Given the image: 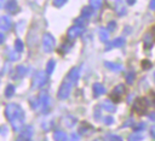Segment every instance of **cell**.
Here are the masks:
<instances>
[{
    "instance_id": "6da1fadb",
    "label": "cell",
    "mask_w": 155,
    "mask_h": 141,
    "mask_svg": "<svg viewBox=\"0 0 155 141\" xmlns=\"http://www.w3.org/2000/svg\"><path fill=\"white\" fill-rule=\"evenodd\" d=\"M5 113L7 119L10 121L12 129L15 131H19L24 123V112L17 104H8L5 108Z\"/></svg>"
},
{
    "instance_id": "7a4b0ae2",
    "label": "cell",
    "mask_w": 155,
    "mask_h": 141,
    "mask_svg": "<svg viewBox=\"0 0 155 141\" xmlns=\"http://www.w3.org/2000/svg\"><path fill=\"white\" fill-rule=\"evenodd\" d=\"M73 82L70 81V80H68L67 77H65V80L63 81V83L61 84V87H59V90H58V98L59 99H67L68 96H69V94H70V92H71V87H73Z\"/></svg>"
},
{
    "instance_id": "3957f363",
    "label": "cell",
    "mask_w": 155,
    "mask_h": 141,
    "mask_svg": "<svg viewBox=\"0 0 155 141\" xmlns=\"http://www.w3.org/2000/svg\"><path fill=\"white\" fill-rule=\"evenodd\" d=\"M148 106H149V104H148L147 98H138L133 104V111L137 112L138 114H144L147 112Z\"/></svg>"
},
{
    "instance_id": "277c9868",
    "label": "cell",
    "mask_w": 155,
    "mask_h": 141,
    "mask_svg": "<svg viewBox=\"0 0 155 141\" xmlns=\"http://www.w3.org/2000/svg\"><path fill=\"white\" fill-rule=\"evenodd\" d=\"M54 45H56V41H54V37L48 34V33H45L44 36H42V47H44V51L45 52H52L53 48H54Z\"/></svg>"
},
{
    "instance_id": "5b68a950",
    "label": "cell",
    "mask_w": 155,
    "mask_h": 141,
    "mask_svg": "<svg viewBox=\"0 0 155 141\" xmlns=\"http://www.w3.org/2000/svg\"><path fill=\"white\" fill-rule=\"evenodd\" d=\"M47 82V74L44 71H39L33 80V88H40Z\"/></svg>"
},
{
    "instance_id": "8992f818",
    "label": "cell",
    "mask_w": 155,
    "mask_h": 141,
    "mask_svg": "<svg viewBox=\"0 0 155 141\" xmlns=\"http://www.w3.org/2000/svg\"><path fill=\"white\" fill-rule=\"evenodd\" d=\"M125 94H126V88H125V86H124V84H119V86H116V87L113 89V92H111V94H110V98L116 102V101H120L121 98H122Z\"/></svg>"
},
{
    "instance_id": "52a82bcc",
    "label": "cell",
    "mask_w": 155,
    "mask_h": 141,
    "mask_svg": "<svg viewBox=\"0 0 155 141\" xmlns=\"http://www.w3.org/2000/svg\"><path fill=\"white\" fill-rule=\"evenodd\" d=\"M84 33V27H80V25H73L68 29L67 31V36L69 40H75L78 36H80L81 34Z\"/></svg>"
},
{
    "instance_id": "ba28073f",
    "label": "cell",
    "mask_w": 155,
    "mask_h": 141,
    "mask_svg": "<svg viewBox=\"0 0 155 141\" xmlns=\"http://www.w3.org/2000/svg\"><path fill=\"white\" fill-rule=\"evenodd\" d=\"M48 105H50V98H48V95L44 92V93H41L40 96H39V106H38V108H40L44 113H46L47 110H48Z\"/></svg>"
},
{
    "instance_id": "9c48e42d",
    "label": "cell",
    "mask_w": 155,
    "mask_h": 141,
    "mask_svg": "<svg viewBox=\"0 0 155 141\" xmlns=\"http://www.w3.org/2000/svg\"><path fill=\"white\" fill-rule=\"evenodd\" d=\"M31 135H33V128L28 125V127H25V128L21 131V135H19V137L17 139V141H28V140H30Z\"/></svg>"
},
{
    "instance_id": "30bf717a",
    "label": "cell",
    "mask_w": 155,
    "mask_h": 141,
    "mask_svg": "<svg viewBox=\"0 0 155 141\" xmlns=\"http://www.w3.org/2000/svg\"><path fill=\"white\" fill-rule=\"evenodd\" d=\"M0 29L2 33L11 29V19L8 16H1L0 17Z\"/></svg>"
},
{
    "instance_id": "8fae6325",
    "label": "cell",
    "mask_w": 155,
    "mask_h": 141,
    "mask_svg": "<svg viewBox=\"0 0 155 141\" xmlns=\"http://www.w3.org/2000/svg\"><path fill=\"white\" fill-rule=\"evenodd\" d=\"M79 76H80V67L75 66V67H73V69H71V70L68 72L67 78H68V80H70L73 83H75V82H78Z\"/></svg>"
},
{
    "instance_id": "7c38bea8",
    "label": "cell",
    "mask_w": 155,
    "mask_h": 141,
    "mask_svg": "<svg viewBox=\"0 0 155 141\" xmlns=\"http://www.w3.org/2000/svg\"><path fill=\"white\" fill-rule=\"evenodd\" d=\"M5 10L8 13H16L18 11V4L16 0H7V2L5 4Z\"/></svg>"
},
{
    "instance_id": "4fadbf2b",
    "label": "cell",
    "mask_w": 155,
    "mask_h": 141,
    "mask_svg": "<svg viewBox=\"0 0 155 141\" xmlns=\"http://www.w3.org/2000/svg\"><path fill=\"white\" fill-rule=\"evenodd\" d=\"M125 39L124 37H116L111 43H109L107 47H105V51H109V49H111L113 47H122L124 45H125Z\"/></svg>"
},
{
    "instance_id": "5bb4252c",
    "label": "cell",
    "mask_w": 155,
    "mask_h": 141,
    "mask_svg": "<svg viewBox=\"0 0 155 141\" xmlns=\"http://www.w3.org/2000/svg\"><path fill=\"white\" fill-rule=\"evenodd\" d=\"M104 65H105V67H108L109 70H111L114 72H120L124 69L121 64H116V63H111V61H105Z\"/></svg>"
},
{
    "instance_id": "9a60e30c",
    "label": "cell",
    "mask_w": 155,
    "mask_h": 141,
    "mask_svg": "<svg viewBox=\"0 0 155 141\" xmlns=\"http://www.w3.org/2000/svg\"><path fill=\"white\" fill-rule=\"evenodd\" d=\"M93 93H94V96H99V95H103L105 93V88L102 83H94L93 84Z\"/></svg>"
},
{
    "instance_id": "2e32d148",
    "label": "cell",
    "mask_w": 155,
    "mask_h": 141,
    "mask_svg": "<svg viewBox=\"0 0 155 141\" xmlns=\"http://www.w3.org/2000/svg\"><path fill=\"white\" fill-rule=\"evenodd\" d=\"M53 139L54 141H68V136L64 131H61V130H57L54 131L53 134Z\"/></svg>"
},
{
    "instance_id": "e0dca14e",
    "label": "cell",
    "mask_w": 155,
    "mask_h": 141,
    "mask_svg": "<svg viewBox=\"0 0 155 141\" xmlns=\"http://www.w3.org/2000/svg\"><path fill=\"white\" fill-rule=\"evenodd\" d=\"M98 35H99L101 41L107 42L108 39H109V30L105 29V28H99V30H98Z\"/></svg>"
},
{
    "instance_id": "ac0fdd59",
    "label": "cell",
    "mask_w": 155,
    "mask_h": 141,
    "mask_svg": "<svg viewBox=\"0 0 155 141\" xmlns=\"http://www.w3.org/2000/svg\"><path fill=\"white\" fill-rule=\"evenodd\" d=\"M102 107L104 110H107V112H114L115 111V105L110 100H104L102 102Z\"/></svg>"
},
{
    "instance_id": "d6986e66",
    "label": "cell",
    "mask_w": 155,
    "mask_h": 141,
    "mask_svg": "<svg viewBox=\"0 0 155 141\" xmlns=\"http://www.w3.org/2000/svg\"><path fill=\"white\" fill-rule=\"evenodd\" d=\"M143 42H144V47L145 48H150L153 46V42H154L151 34H145L144 37H143Z\"/></svg>"
},
{
    "instance_id": "ffe728a7",
    "label": "cell",
    "mask_w": 155,
    "mask_h": 141,
    "mask_svg": "<svg viewBox=\"0 0 155 141\" xmlns=\"http://www.w3.org/2000/svg\"><path fill=\"white\" fill-rule=\"evenodd\" d=\"M143 137H144V136H143V134H142L140 131H134L133 134L130 135L128 141H142Z\"/></svg>"
},
{
    "instance_id": "44dd1931",
    "label": "cell",
    "mask_w": 155,
    "mask_h": 141,
    "mask_svg": "<svg viewBox=\"0 0 155 141\" xmlns=\"http://www.w3.org/2000/svg\"><path fill=\"white\" fill-rule=\"evenodd\" d=\"M92 11H93V8H92L91 6H88V7L86 6V7H84V8L81 10V17L88 19V18L91 17V14H92Z\"/></svg>"
},
{
    "instance_id": "7402d4cb",
    "label": "cell",
    "mask_w": 155,
    "mask_h": 141,
    "mask_svg": "<svg viewBox=\"0 0 155 141\" xmlns=\"http://www.w3.org/2000/svg\"><path fill=\"white\" fill-rule=\"evenodd\" d=\"M16 72H17V75H18L19 77H23V76H25V75L28 74V67L24 66V65H18V66L16 67Z\"/></svg>"
},
{
    "instance_id": "603a6c76",
    "label": "cell",
    "mask_w": 155,
    "mask_h": 141,
    "mask_svg": "<svg viewBox=\"0 0 155 141\" xmlns=\"http://www.w3.org/2000/svg\"><path fill=\"white\" fill-rule=\"evenodd\" d=\"M75 123H76V119H75L74 117H71V116H67V117L64 118V124H65V127H68V128H71L73 125H75Z\"/></svg>"
},
{
    "instance_id": "cb8c5ba5",
    "label": "cell",
    "mask_w": 155,
    "mask_h": 141,
    "mask_svg": "<svg viewBox=\"0 0 155 141\" xmlns=\"http://www.w3.org/2000/svg\"><path fill=\"white\" fill-rule=\"evenodd\" d=\"M54 66H56V63H54V60H53V59L48 60V61H47V65H46V74H47V75H51V74L53 72V69H54Z\"/></svg>"
},
{
    "instance_id": "d4e9b609",
    "label": "cell",
    "mask_w": 155,
    "mask_h": 141,
    "mask_svg": "<svg viewBox=\"0 0 155 141\" xmlns=\"http://www.w3.org/2000/svg\"><path fill=\"white\" fill-rule=\"evenodd\" d=\"M23 48H24V45H23L22 40L21 39H16V41H15V49L21 53L23 51Z\"/></svg>"
},
{
    "instance_id": "484cf974",
    "label": "cell",
    "mask_w": 155,
    "mask_h": 141,
    "mask_svg": "<svg viewBox=\"0 0 155 141\" xmlns=\"http://www.w3.org/2000/svg\"><path fill=\"white\" fill-rule=\"evenodd\" d=\"M13 93H15V87L12 84H8L6 87V89H5V96L6 98H11L13 95Z\"/></svg>"
},
{
    "instance_id": "4316f807",
    "label": "cell",
    "mask_w": 155,
    "mask_h": 141,
    "mask_svg": "<svg viewBox=\"0 0 155 141\" xmlns=\"http://www.w3.org/2000/svg\"><path fill=\"white\" fill-rule=\"evenodd\" d=\"M90 6L93 10H99L102 6V0H90Z\"/></svg>"
},
{
    "instance_id": "83f0119b",
    "label": "cell",
    "mask_w": 155,
    "mask_h": 141,
    "mask_svg": "<svg viewBox=\"0 0 155 141\" xmlns=\"http://www.w3.org/2000/svg\"><path fill=\"white\" fill-rule=\"evenodd\" d=\"M134 77H136V75H134V72H132V71H130L128 74H126V83H128V84H132L133 83V81H134Z\"/></svg>"
},
{
    "instance_id": "f1b7e54d",
    "label": "cell",
    "mask_w": 155,
    "mask_h": 141,
    "mask_svg": "<svg viewBox=\"0 0 155 141\" xmlns=\"http://www.w3.org/2000/svg\"><path fill=\"white\" fill-rule=\"evenodd\" d=\"M19 58V52H17V51H10L8 52V59L10 60H12V61H15V60H17Z\"/></svg>"
},
{
    "instance_id": "f546056e",
    "label": "cell",
    "mask_w": 155,
    "mask_h": 141,
    "mask_svg": "<svg viewBox=\"0 0 155 141\" xmlns=\"http://www.w3.org/2000/svg\"><path fill=\"white\" fill-rule=\"evenodd\" d=\"M75 24L76 25H80V27H85V24H86V18H84V17H79L76 20H75Z\"/></svg>"
},
{
    "instance_id": "4dcf8cb0",
    "label": "cell",
    "mask_w": 155,
    "mask_h": 141,
    "mask_svg": "<svg viewBox=\"0 0 155 141\" xmlns=\"http://www.w3.org/2000/svg\"><path fill=\"white\" fill-rule=\"evenodd\" d=\"M65 2H67V0H53V5H54L56 7H61V6H63Z\"/></svg>"
},
{
    "instance_id": "1f68e13d",
    "label": "cell",
    "mask_w": 155,
    "mask_h": 141,
    "mask_svg": "<svg viewBox=\"0 0 155 141\" xmlns=\"http://www.w3.org/2000/svg\"><path fill=\"white\" fill-rule=\"evenodd\" d=\"M107 29H108L109 31H114V30L116 29V23H115V22H109V24H108Z\"/></svg>"
},
{
    "instance_id": "d6a6232c",
    "label": "cell",
    "mask_w": 155,
    "mask_h": 141,
    "mask_svg": "<svg viewBox=\"0 0 155 141\" xmlns=\"http://www.w3.org/2000/svg\"><path fill=\"white\" fill-rule=\"evenodd\" d=\"M142 67L143 69H150L151 67V63L149 60H143L142 61Z\"/></svg>"
},
{
    "instance_id": "836d02e7",
    "label": "cell",
    "mask_w": 155,
    "mask_h": 141,
    "mask_svg": "<svg viewBox=\"0 0 155 141\" xmlns=\"http://www.w3.org/2000/svg\"><path fill=\"white\" fill-rule=\"evenodd\" d=\"M113 122H114V118H113L111 116H108V117H105V118H104V123H105V124H108V125L113 124Z\"/></svg>"
},
{
    "instance_id": "e575fe53",
    "label": "cell",
    "mask_w": 155,
    "mask_h": 141,
    "mask_svg": "<svg viewBox=\"0 0 155 141\" xmlns=\"http://www.w3.org/2000/svg\"><path fill=\"white\" fill-rule=\"evenodd\" d=\"M133 124H134L133 119H132V118H130V119H127V121H126V123H124V124H122V127H124V128H125V127H131V125H133Z\"/></svg>"
},
{
    "instance_id": "d590c367",
    "label": "cell",
    "mask_w": 155,
    "mask_h": 141,
    "mask_svg": "<svg viewBox=\"0 0 155 141\" xmlns=\"http://www.w3.org/2000/svg\"><path fill=\"white\" fill-rule=\"evenodd\" d=\"M144 128H145V124H144V123H139V124L136 127V131H142Z\"/></svg>"
},
{
    "instance_id": "8d00e7d4",
    "label": "cell",
    "mask_w": 155,
    "mask_h": 141,
    "mask_svg": "<svg viewBox=\"0 0 155 141\" xmlns=\"http://www.w3.org/2000/svg\"><path fill=\"white\" fill-rule=\"evenodd\" d=\"M110 141H122V139L117 135H113V136H110Z\"/></svg>"
},
{
    "instance_id": "74e56055",
    "label": "cell",
    "mask_w": 155,
    "mask_h": 141,
    "mask_svg": "<svg viewBox=\"0 0 155 141\" xmlns=\"http://www.w3.org/2000/svg\"><path fill=\"white\" fill-rule=\"evenodd\" d=\"M149 7H150V10H154V11H155V0H150Z\"/></svg>"
},
{
    "instance_id": "f35d334b",
    "label": "cell",
    "mask_w": 155,
    "mask_h": 141,
    "mask_svg": "<svg viewBox=\"0 0 155 141\" xmlns=\"http://www.w3.org/2000/svg\"><path fill=\"white\" fill-rule=\"evenodd\" d=\"M149 118H150L151 121H154V122H155V111H154V112H150V113H149Z\"/></svg>"
},
{
    "instance_id": "ab89813d",
    "label": "cell",
    "mask_w": 155,
    "mask_h": 141,
    "mask_svg": "<svg viewBox=\"0 0 155 141\" xmlns=\"http://www.w3.org/2000/svg\"><path fill=\"white\" fill-rule=\"evenodd\" d=\"M71 140H73V141H78V140H79V136H78L76 134H73V135H71Z\"/></svg>"
},
{
    "instance_id": "60d3db41",
    "label": "cell",
    "mask_w": 155,
    "mask_h": 141,
    "mask_svg": "<svg viewBox=\"0 0 155 141\" xmlns=\"http://www.w3.org/2000/svg\"><path fill=\"white\" fill-rule=\"evenodd\" d=\"M150 98H151V100H153V105L155 106V94H154V93H150Z\"/></svg>"
},
{
    "instance_id": "b9f144b4",
    "label": "cell",
    "mask_w": 155,
    "mask_h": 141,
    "mask_svg": "<svg viewBox=\"0 0 155 141\" xmlns=\"http://www.w3.org/2000/svg\"><path fill=\"white\" fill-rule=\"evenodd\" d=\"M150 130H151V135H153V137H154V139H155V125H153V127H151V129H150Z\"/></svg>"
},
{
    "instance_id": "7bdbcfd3",
    "label": "cell",
    "mask_w": 155,
    "mask_h": 141,
    "mask_svg": "<svg viewBox=\"0 0 155 141\" xmlns=\"http://www.w3.org/2000/svg\"><path fill=\"white\" fill-rule=\"evenodd\" d=\"M4 40H5V39H4V33L1 31V33H0V42L2 43V42H4Z\"/></svg>"
},
{
    "instance_id": "ee69618b",
    "label": "cell",
    "mask_w": 155,
    "mask_h": 141,
    "mask_svg": "<svg viewBox=\"0 0 155 141\" xmlns=\"http://www.w3.org/2000/svg\"><path fill=\"white\" fill-rule=\"evenodd\" d=\"M134 2H136V0H127V4L128 5H133Z\"/></svg>"
},
{
    "instance_id": "f6af8a7d",
    "label": "cell",
    "mask_w": 155,
    "mask_h": 141,
    "mask_svg": "<svg viewBox=\"0 0 155 141\" xmlns=\"http://www.w3.org/2000/svg\"><path fill=\"white\" fill-rule=\"evenodd\" d=\"M0 1H1V6H4V1H5V0H0Z\"/></svg>"
},
{
    "instance_id": "bcb514c9",
    "label": "cell",
    "mask_w": 155,
    "mask_h": 141,
    "mask_svg": "<svg viewBox=\"0 0 155 141\" xmlns=\"http://www.w3.org/2000/svg\"><path fill=\"white\" fill-rule=\"evenodd\" d=\"M154 81H155V72H154Z\"/></svg>"
}]
</instances>
